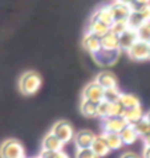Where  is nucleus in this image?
Wrapping results in <instances>:
<instances>
[{
	"label": "nucleus",
	"mask_w": 150,
	"mask_h": 158,
	"mask_svg": "<svg viewBox=\"0 0 150 158\" xmlns=\"http://www.w3.org/2000/svg\"><path fill=\"white\" fill-rule=\"evenodd\" d=\"M120 37V49L121 51H129L131 47L134 45V44L140 40L138 39V32L134 29H127L126 32H123Z\"/></svg>",
	"instance_id": "nucleus-12"
},
{
	"label": "nucleus",
	"mask_w": 150,
	"mask_h": 158,
	"mask_svg": "<svg viewBox=\"0 0 150 158\" xmlns=\"http://www.w3.org/2000/svg\"><path fill=\"white\" fill-rule=\"evenodd\" d=\"M92 150L96 153L97 157H105L110 153V148L108 146V143L102 135H97L93 145H92Z\"/></svg>",
	"instance_id": "nucleus-17"
},
{
	"label": "nucleus",
	"mask_w": 150,
	"mask_h": 158,
	"mask_svg": "<svg viewBox=\"0 0 150 158\" xmlns=\"http://www.w3.org/2000/svg\"><path fill=\"white\" fill-rule=\"evenodd\" d=\"M114 21H127L131 14L127 2H113L109 6Z\"/></svg>",
	"instance_id": "nucleus-9"
},
{
	"label": "nucleus",
	"mask_w": 150,
	"mask_h": 158,
	"mask_svg": "<svg viewBox=\"0 0 150 158\" xmlns=\"http://www.w3.org/2000/svg\"><path fill=\"white\" fill-rule=\"evenodd\" d=\"M127 125L129 124H127V121L125 120L123 116H114V117L105 118L104 122H102V129H104V133L120 134Z\"/></svg>",
	"instance_id": "nucleus-6"
},
{
	"label": "nucleus",
	"mask_w": 150,
	"mask_h": 158,
	"mask_svg": "<svg viewBox=\"0 0 150 158\" xmlns=\"http://www.w3.org/2000/svg\"><path fill=\"white\" fill-rule=\"evenodd\" d=\"M41 86V77L37 72H25L23 76L20 77L19 81V88L21 93L24 94H35L36 92L40 89Z\"/></svg>",
	"instance_id": "nucleus-1"
},
{
	"label": "nucleus",
	"mask_w": 150,
	"mask_h": 158,
	"mask_svg": "<svg viewBox=\"0 0 150 158\" xmlns=\"http://www.w3.org/2000/svg\"><path fill=\"white\" fill-rule=\"evenodd\" d=\"M74 158H98V157L92 150V148H88V149H77Z\"/></svg>",
	"instance_id": "nucleus-30"
},
{
	"label": "nucleus",
	"mask_w": 150,
	"mask_h": 158,
	"mask_svg": "<svg viewBox=\"0 0 150 158\" xmlns=\"http://www.w3.org/2000/svg\"><path fill=\"white\" fill-rule=\"evenodd\" d=\"M93 56V59L100 67H112L117 63V60L120 59L121 56V49H114V51H110V49H104L101 48L98 52H96Z\"/></svg>",
	"instance_id": "nucleus-3"
},
{
	"label": "nucleus",
	"mask_w": 150,
	"mask_h": 158,
	"mask_svg": "<svg viewBox=\"0 0 150 158\" xmlns=\"http://www.w3.org/2000/svg\"><path fill=\"white\" fill-rule=\"evenodd\" d=\"M129 29L127 27V21H114L113 25L110 27V32L116 33L117 36H121L123 32H126V31Z\"/></svg>",
	"instance_id": "nucleus-27"
},
{
	"label": "nucleus",
	"mask_w": 150,
	"mask_h": 158,
	"mask_svg": "<svg viewBox=\"0 0 150 158\" xmlns=\"http://www.w3.org/2000/svg\"><path fill=\"white\" fill-rule=\"evenodd\" d=\"M104 137V139L106 141L108 146L110 148V150H117V149L122 148V139H121V135L117 134V133H104L101 134Z\"/></svg>",
	"instance_id": "nucleus-22"
},
{
	"label": "nucleus",
	"mask_w": 150,
	"mask_h": 158,
	"mask_svg": "<svg viewBox=\"0 0 150 158\" xmlns=\"http://www.w3.org/2000/svg\"><path fill=\"white\" fill-rule=\"evenodd\" d=\"M123 108L121 104H110L106 101H101L97 108V117H101L102 120L114 116H123Z\"/></svg>",
	"instance_id": "nucleus-5"
},
{
	"label": "nucleus",
	"mask_w": 150,
	"mask_h": 158,
	"mask_svg": "<svg viewBox=\"0 0 150 158\" xmlns=\"http://www.w3.org/2000/svg\"><path fill=\"white\" fill-rule=\"evenodd\" d=\"M101 48L104 49H120V37L113 32H108L105 36L101 37Z\"/></svg>",
	"instance_id": "nucleus-16"
},
{
	"label": "nucleus",
	"mask_w": 150,
	"mask_h": 158,
	"mask_svg": "<svg viewBox=\"0 0 150 158\" xmlns=\"http://www.w3.org/2000/svg\"><path fill=\"white\" fill-rule=\"evenodd\" d=\"M127 4L131 12H138V14L150 7V2H127Z\"/></svg>",
	"instance_id": "nucleus-28"
},
{
	"label": "nucleus",
	"mask_w": 150,
	"mask_h": 158,
	"mask_svg": "<svg viewBox=\"0 0 150 158\" xmlns=\"http://www.w3.org/2000/svg\"><path fill=\"white\" fill-rule=\"evenodd\" d=\"M64 143L56 137L53 133H48L43 139V150L44 152H61Z\"/></svg>",
	"instance_id": "nucleus-14"
},
{
	"label": "nucleus",
	"mask_w": 150,
	"mask_h": 158,
	"mask_svg": "<svg viewBox=\"0 0 150 158\" xmlns=\"http://www.w3.org/2000/svg\"><path fill=\"white\" fill-rule=\"evenodd\" d=\"M145 117H146V120L149 121V124H150V110L146 113V114H145Z\"/></svg>",
	"instance_id": "nucleus-36"
},
{
	"label": "nucleus",
	"mask_w": 150,
	"mask_h": 158,
	"mask_svg": "<svg viewBox=\"0 0 150 158\" xmlns=\"http://www.w3.org/2000/svg\"><path fill=\"white\" fill-rule=\"evenodd\" d=\"M118 104H121V106L123 108V110H129V109L141 106V105H140V100L137 98L134 94H130V93H122L121 98H120V102H118Z\"/></svg>",
	"instance_id": "nucleus-21"
},
{
	"label": "nucleus",
	"mask_w": 150,
	"mask_h": 158,
	"mask_svg": "<svg viewBox=\"0 0 150 158\" xmlns=\"http://www.w3.org/2000/svg\"><path fill=\"white\" fill-rule=\"evenodd\" d=\"M120 158H140L135 153H131V152H127V153H123V154Z\"/></svg>",
	"instance_id": "nucleus-33"
},
{
	"label": "nucleus",
	"mask_w": 150,
	"mask_h": 158,
	"mask_svg": "<svg viewBox=\"0 0 150 158\" xmlns=\"http://www.w3.org/2000/svg\"><path fill=\"white\" fill-rule=\"evenodd\" d=\"M93 17H96L97 20H100L101 23L106 24L108 27H112L113 23H114V19H113V15H112V11H110L109 6L102 7V8H100V10H97L96 14L93 15Z\"/></svg>",
	"instance_id": "nucleus-18"
},
{
	"label": "nucleus",
	"mask_w": 150,
	"mask_h": 158,
	"mask_svg": "<svg viewBox=\"0 0 150 158\" xmlns=\"http://www.w3.org/2000/svg\"><path fill=\"white\" fill-rule=\"evenodd\" d=\"M82 47H84V49L88 51L89 53L94 55L96 52H98L101 49V37L96 36L93 33L86 32L85 36L82 37Z\"/></svg>",
	"instance_id": "nucleus-13"
},
{
	"label": "nucleus",
	"mask_w": 150,
	"mask_h": 158,
	"mask_svg": "<svg viewBox=\"0 0 150 158\" xmlns=\"http://www.w3.org/2000/svg\"><path fill=\"white\" fill-rule=\"evenodd\" d=\"M120 135H121V139H122L123 145H133L140 137L133 125H127L126 128L120 133Z\"/></svg>",
	"instance_id": "nucleus-19"
},
{
	"label": "nucleus",
	"mask_w": 150,
	"mask_h": 158,
	"mask_svg": "<svg viewBox=\"0 0 150 158\" xmlns=\"http://www.w3.org/2000/svg\"><path fill=\"white\" fill-rule=\"evenodd\" d=\"M137 32H138V39L141 41L150 44V23H146L145 25H142Z\"/></svg>",
	"instance_id": "nucleus-29"
},
{
	"label": "nucleus",
	"mask_w": 150,
	"mask_h": 158,
	"mask_svg": "<svg viewBox=\"0 0 150 158\" xmlns=\"http://www.w3.org/2000/svg\"><path fill=\"white\" fill-rule=\"evenodd\" d=\"M127 56L135 61H144L150 59V44L138 40L127 51Z\"/></svg>",
	"instance_id": "nucleus-7"
},
{
	"label": "nucleus",
	"mask_w": 150,
	"mask_h": 158,
	"mask_svg": "<svg viewBox=\"0 0 150 158\" xmlns=\"http://www.w3.org/2000/svg\"><path fill=\"white\" fill-rule=\"evenodd\" d=\"M94 81L102 88L104 90L112 89V88H117V77L114 76V73L108 72V71L100 72L98 74H97Z\"/></svg>",
	"instance_id": "nucleus-11"
},
{
	"label": "nucleus",
	"mask_w": 150,
	"mask_h": 158,
	"mask_svg": "<svg viewBox=\"0 0 150 158\" xmlns=\"http://www.w3.org/2000/svg\"><path fill=\"white\" fill-rule=\"evenodd\" d=\"M41 158H69V156L64 150L61 152H41Z\"/></svg>",
	"instance_id": "nucleus-31"
},
{
	"label": "nucleus",
	"mask_w": 150,
	"mask_h": 158,
	"mask_svg": "<svg viewBox=\"0 0 150 158\" xmlns=\"http://www.w3.org/2000/svg\"><path fill=\"white\" fill-rule=\"evenodd\" d=\"M104 89L101 88L96 81L89 82L82 90V100H88L92 102L100 104L101 101H104Z\"/></svg>",
	"instance_id": "nucleus-8"
},
{
	"label": "nucleus",
	"mask_w": 150,
	"mask_h": 158,
	"mask_svg": "<svg viewBox=\"0 0 150 158\" xmlns=\"http://www.w3.org/2000/svg\"><path fill=\"white\" fill-rule=\"evenodd\" d=\"M2 158H25V149L20 141L15 138L6 139L0 146Z\"/></svg>",
	"instance_id": "nucleus-2"
},
{
	"label": "nucleus",
	"mask_w": 150,
	"mask_h": 158,
	"mask_svg": "<svg viewBox=\"0 0 150 158\" xmlns=\"http://www.w3.org/2000/svg\"><path fill=\"white\" fill-rule=\"evenodd\" d=\"M32 158H40V156H39V157H32Z\"/></svg>",
	"instance_id": "nucleus-37"
},
{
	"label": "nucleus",
	"mask_w": 150,
	"mask_h": 158,
	"mask_svg": "<svg viewBox=\"0 0 150 158\" xmlns=\"http://www.w3.org/2000/svg\"><path fill=\"white\" fill-rule=\"evenodd\" d=\"M122 96V92L118 88H112V89H106L104 92V101L110 104H118L120 98Z\"/></svg>",
	"instance_id": "nucleus-25"
},
{
	"label": "nucleus",
	"mask_w": 150,
	"mask_h": 158,
	"mask_svg": "<svg viewBox=\"0 0 150 158\" xmlns=\"http://www.w3.org/2000/svg\"><path fill=\"white\" fill-rule=\"evenodd\" d=\"M97 108H98V104L92 102V101H88V100H82L80 104V110L82 114L86 117H96Z\"/></svg>",
	"instance_id": "nucleus-23"
},
{
	"label": "nucleus",
	"mask_w": 150,
	"mask_h": 158,
	"mask_svg": "<svg viewBox=\"0 0 150 158\" xmlns=\"http://www.w3.org/2000/svg\"><path fill=\"white\" fill-rule=\"evenodd\" d=\"M144 141H145V146H150V133L148 135H145Z\"/></svg>",
	"instance_id": "nucleus-35"
},
{
	"label": "nucleus",
	"mask_w": 150,
	"mask_h": 158,
	"mask_svg": "<svg viewBox=\"0 0 150 158\" xmlns=\"http://www.w3.org/2000/svg\"><path fill=\"white\" fill-rule=\"evenodd\" d=\"M145 24H146V20L144 19L142 14H138V12H131L127 19V27L134 31H138Z\"/></svg>",
	"instance_id": "nucleus-24"
},
{
	"label": "nucleus",
	"mask_w": 150,
	"mask_h": 158,
	"mask_svg": "<svg viewBox=\"0 0 150 158\" xmlns=\"http://www.w3.org/2000/svg\"><path fill=\"white\" fill-rule=\"evenodd\" d=\"M142 14V16H144V19L146 20V23H150V7L149 8H146L144 12H141Z\"/></svg>",
	"instance_id": "nucleus-32"
},
{
	"label": "nucleus",
	"mask_w": 150,
	"mask_h": 158,
	"mask_svg": "<svg viewBox=\"0 0 150 158\" xmlns=\"http://www.w3.org/2000/svg\"><path fill=\"white\" fill-rule=\"evenodd\" d=\"M123 117H125V120L127 121L129 125H134L138 121L142 120L145 117V114H144L142 108L138 106V108H133V109H129V110H125L123 112Z\"/></svg>",
	"instance_id": "nucleus-20"
},
{
	"label": "nucleus",
	"mask_w": 150,
	"mask_h": 158,
	"mask_svg": "<svg viewBox=\"0 0 150 158\" xmlns=\"http://www.w3.org/2000/svg\"><path fill=\"white\" fill-rule=\"evenodd\" d=\"M51 133H53L63 143H68L74 138V131L68 121H57L53 125Z\"/></svg>",
	"instance_id": "nucleus-4"
},
{
	"label": "nucleus",
	"mask_w": 150,
	"mask_h": 158,
	"mask_svg": "<svg viewBox=\"0 0 150 158\" xmlns=\"http://www.w3.org/2000/svg\"><path fill=\"white\" fill-rule=\"evenodd\" d=\"M40 158H41V157H40Z\"/></svg>",
	"instance_id": "nucleus-38"
},
{
	"label": "nucleus",
	"mask_w": 150,
	"mask_h": 158,
	"mask_svg": "<svg viewBox=\"0 0 150 158\" xmlns=\"http://www.w3.org/2000/svg\"><path fill=\"white\" fill-rule=\"evenodd\" d=\"M142 158H150V146H145L142 150Z\"/></svg>",
	"instance_id": "nucleus-34"
},
{
	"label": "nucleus",
	"mask_w": 150,
	"mask_h": 158,
	"mask_svg": "<svg viewBox=\"0 0 150 158\" xmlns=\"http://www.w3.org/2000/svg\"><path fill=\"white\" fill-rule=\"evenodd\" d=\"M88 32L93 33V35H96V36H98V37H102L108 32H110V27H108L106 24L101 23L100 20H97L96 17L92 16V19L89 21V25H88Z\"/></svg>",
	"instance_id": "nucleus-15"
},
{
	"label": "nucleus",
	"mask_w": 150,
	"mask_h": 158,
	"mask_svg": "<svg viewBox=\"0 0 150 158\" xmlns=\"http://www.w3.org/2000/svg\"><path fill=\"white\" fill-rule=\"evenodd\" d=\"M97 135L93 133L92 130H88V129H84L80 130L74 134V145H76L77 149H88V148H92L94 139H96Z\"/></svg>",
	"instance_id": "nucleus-10"
},
{
	"label": "nucleus",
	"mask_w": 150,
	"mask_h": 158,
	"mask_svg": "<svg viewBox=\"0 0 150 158\" xmlns=\"http://www.w3.org/2000/svg\"><path fill=\"white\" fill-rule=\"evenodd\" d=\"M135 131L138 133V135H142V137H145V135H148L150 133V124L149 121L146 120V117H144L141 121H138L137 124L133 125Z\"/></svg>",
	"instance_id": "nucleus-26"
}]
</instances>
